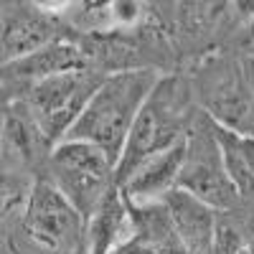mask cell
<instances>
[{"label":"cell","mask_w":254,"mask_h":254,"mask_svg":"<svg viewBox=\"0 0 254 254\" xmlns=\"http://www.w3.org/2000/svg\"><path fill=\"white\" fill-rule=\"evenodd\" d=\"M135 234H137L135 208L125 198L122 188L115 186L87 221L84 254H115L127 242H132Z\"/></svg>","instance_id":"obj_11"},{"label":"cell","mask_w":254,"mask_h":254,"mask_svg":"<svg viewBox=\"0 0 254 254\" xmlns=\"http://www.w3.org/2000/svg\"><path fill=\"white\" fill-rule=\"evenodd\" d=\"M163 71L155 69H137V71H122L110 74L104 84L97 89L92 102L87 104L79 122L71 127L66 140L92 142L99 150H104L115 165L120 163L135 120L142 110L147 94L153 92Z\"/></svg>","instance_id":"obj_3"},{"label":"cell","mask_w":254,"mask_h":254,"mask_svg":"<svg viewBox=\"0 0 254 254\" xmlns=\"http://www.w3.org/2000/svg\"><path fill=\"white\" fill-rule=\"evenodd\" d=\"M178 188L196 196L219 214L242 211V198L237 186L231 183L221 158V147L214 135V120L206 112L198 115L186 140V160L178 178Z\"/></svg>","instance_id":"obj_7"},{"label":"cell","mask_w":254,"mask_h":254,"mask_svg":"<svg viewBox=\"0 0 254 254\" xmlns=\"http://www.w3.org/2000/svg\"><path fill=\"white\" fill-rule=\"evenodd\" d=\"M160 203L165 206L188 254H216V229L221 216L219 211L181 188H173L168 196L160 198Z\"/></svg>","instance_id":"obj_10"},{"label":"cell","mask_w":254,"mask_h":254,"mask_svg":"<svg viewBox=\"0 0 254 254\" xmlns=\"http://www.w3.org/2000/svg\"><path fill=\"white\" fill-rule=\"evenodd\" d=\"M214 135L221 147L226 173L239 190L242 208H254V137L221 127L216 122H214Z\"/></svg>","instance_id":"obj_13"},{"label":"cell","mask_w":254,"mask_h":254,"mask_svg":"<svg viewBox=\"0 0 254 254\" xmlns=\"http://www.w3.org/2000/svg\"><path fill=\"white\" fill-rule=\"evenodd\" d=\"M10 254H84L87 221L49 181L36 178L26 206L3 214Z\"/></svg>","instance_id":"obj_2"},{"label":"cell","mask_w":254,"mask_h":254,"mask_svg":"<svg viewBox=\"0 0 254 254\" xmlns=\"http://www.w3.org/2000/svg\"><path fill=\"white\" fill-rule=\"evenodd\" d=\"M201 112L221 127L247 132L252 115V84L244 56L234 51H206L186 71Z\"/></svg>","instance_id":"obj_4"},{"label":"cell","mask_w":254,"mask_h":254,"mask_svg":"<svg viewBox=\"0 0 254 254\" xmlns=\"http://www.w3.org/2000/svg\"><path fill=\"white\" fill-rule=\"evenodd\" d=\"M44 178L69 198L84 221H89L102 198L117 186V165L92 142L64 140L54 147Z\"/></svg>","instance_id":"obj_5"},{"label":"cell","mask_w":254,"mask_h":254,"mask_svg":"<svg viewBox=\"0 0 254 254\" xmlns=\"http://www.w3.org/2000/svg\"><path fill=\"white\" fill-rule=\"evenodd\" d=\"M79 36L61 18L36 3H3V64L26 59L59 41H76Z\"/></svg>","instance_id":"obj_8"},{"label":"cell","mask_w":254,"mask_h":254,"mask_svg":"<svg viewBox=\"0 0 254 254\" xmlns=\"http://www.w3.org/2000/svg\"><path fill=\"white\" fill-rule=\"evenodd\" d=\"M107 74L97 69H76L51 76L15 102H23L31 112L38 130L46 135V140L56 147L69 137L71 127L79 122L87 104L97 94V89L104 84Z\"/></svg>","instance_id":"obj_6"},{"label":"cell","mask_w":254,"mask_h":254,"mask_svg":"<svg viewBox=\"0 0 254 254\" xmlns=\"http://www.w3.org/2000/svg\"><path fill=\"white\" fill-rule=\"evenodd\" d=\"M186 140L171 147V150L145 160L140 168H135V173L120 186L125 198L135 206H147V203H158L173 188H178V178L186 160Z\"/></svg>","instance_id":"obj_12"},{"label":"cell","mask_w":254,"mask_h":254,"mask_svg":"<svg viewBox=\"0 0 254 254\" xmlns=\"http://www.w3.org/2000/svg\"><path fill=\"white\" fill-rule=\"evenodd\" d=\"M76 69H92L87 54L79 46V38L59 41V44H51L26 59L3 64L5 102H15L20 97H26L36 84L59 74H66V71H76Z\"/></svg>","instance_id":"obj_9"},{"label":"cell","mask_w":254,"mask_h":254,"mask_svg":"<svg viewBox=\"0 0 254 254\" xmlns=\"http://www.w3.org/2000/svg\"><path fill=\"white\" fill-rule=\"evenodd\" d=\"M244 64H247V74H249V84H252V115H249L247 132L244 135H252L254 137V56H244Z\"/></svg>","instance_id":"obj_15"},{"label":"cell","mask_w":254,"mask_h":254,"mask_svg":"<svg viewBox=\"0 0 254 254\" xmlns=\"http://www.w3.org/2000/svg\"><path fill=\"white\" fill-rule=\"evenodd\" d=\"M201 107L186 71L163 74L153 92L147 94L127 147L117 163V186H122L145 160L183 142L196 125Z\"/></svg>","instance_id":"obj_1"},{"label":"cell","mask_w":254,"mask_h":254,"mask_svg":"<svg viewBox=\"0 0 254 254\" xmlns=\"http://www.w3.org/2000/svg\"><path fill=\"white\" fill-rule=\"evenodd\" d=\"M216 254H254V224L242 216V211L219 216Z\"/></svg>","instance_id":"obj_14"}]
</instances>
